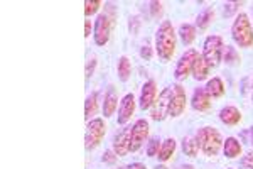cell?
Segmentation results:
<instances>
[{"label": "cell", "instance_id": "1", "mask_svg": "<svg viewBox=\"0 0 253 169\" xmlns=\"http://www.w3.org/2000/svg\"><path fill=\"white\" fill-rule=\"evenodd\" d=\"M156 51L162 61H169L175 53V31L169 20H164L156 32Z\"/></svg>", "mask_w": 253, "mask_h": 169}, {"label": "cell", "instance_id": "2", "mask_svg": "<svg viewBox=\"0 0 253 169\" xmlns=\"http://www.w3.org/2000/svg\"><path fill=\"white\" fill-rule=\"evenodd\" d=\"M196 141H198L199 149L203 151V154L208 158H214L219 154L223 146L221 134L214 129V127H203L196 134Z\"/></svg>", "mask_w": 253, "mask_h": 169}, {"label": "cell", "instance_id": "3", "mask_svg": "<svg viewBox=\"0 0 253 169\" xmlns=\"http://www.w3.org/2000/svg\"><path fill=\"white\" fill-rule=\"evenodd\" d=\"M113 20H115V7L112 3L107 5V10L100 14L95 20V43L98 46H105L110 41L113 29Z\"/></svg>", "mask_w": 253, "mask_h": 169}, {"label": "cell", "instance_id": "4", "mask_svg": "<svg viewBox=\"0 0 253 169\" xmlns=\"http://www.w3.org/2000/svg\"><path fill=\"white\" fill-rule=\"evenodd\" d=\"M231 34H233L235 43L240 48H252L253 46V29L250 24L248 15L242 12L236 15L233 27H231Z\"/></svg>", "mask_w": 253, "mask_h": 169}, {"label": "cell", "instance_id": "5", "mask_svg": "<svg viewBox=\"0 0 253 169\" xmlns=\"http://www.w3.org/2000/svg\"><path fill=\"white\" fill-rule=\"evenodd\" d=\"M224 44L219 36H210L205 41V48H203V57L208 63L210 68H216L223 59Z\"/></svg>", "mask_w": 253, "mask_h": 169}, {"label": "cell", "instance_id": "6", "mask_svg": "<svg viewBox=\"0 0 253 169\" xmlns=\"http://www.w3.org/2000/svg\"><path fill=\"white\" fill-rule=\"evenodd\" d=\"M105 134H107V125H105L103 118H93V120H89L86 125V134H84V147L88 151L95 149L103 141Z\"/></svg>", "mask_w": 253, "mask_h": 169}, {"label": "cell", "instance_id": "7", "mask_svg": "<svg viewBox=\"0 0 253 169\" xmlns=\"http://www.w3.org/2000/svg\"><path fill=\"white\" fill-rule=\"evenodd\" d=\"M147 135H149V122L140 118L133 123V127L130 129V137H128V152H137L142 147V144L145 142Z\"/></svg>", "mask_w": 253, "mask_h": 169}, {"label": "cell", "instance_id": "8", "mask_svg": "<svg viewBox=\"0 0 253 169\" xmlns=\"http://www.w3.org/2000/svg\"><path fill=\"white\" fill-rule=\"evenodd\" d=\"M170 100H172V88H166L164 92L159 95V98L154 102L152 105V118L156 122H161L169 115V110H170Z\"/></svg>", "mask_w": 253, "mask_h": 169}, {"label": "cell", "instance_id": "9", "mask_svg": "<svg viewBox=\"0 0 253 169\" xmlns=\"http://www.w3.org/2000/svg\"><path fill=\"white\" fill-rule=\"evenodd\" d=\"M198 55L199 53L196 51V49H189V51H186L184 55L181 56V59L177 61V66H175V73H174L175 80L182 81L193 73V64Z\"/></svg>", "mask_w": 253, "mask_h": 169}, {"label": "cell", "instance_id": "10", "mask_svg": "<svg viewBox=\"0 0 253 169\" xmlns=\"http://www.w3.org/2000/svg\"><path fill=\"white\" fill-rule=\"evenodd\" d=\"M186 92L181 85H174L172 86V100H170V110L169 115L170 117H179V115L184 113L186 110Z\"/></svg>", "mask_w": 253, "mask_h": 169}, {"label": "cell", "instance_id": "11", "mask_svg": "<svg viewBox=\"0 0 253 169\" xmlns=\"http://www.w3.org/2000/svg\"><path fill=\"white\" fill-rule=\"evenodd\" d=\"M133 112H135V97L132 93H128L125 95L124 100L120 102V107H118V123L125 125L132 118Z\"/></svg>", "mask_w": 253, "mask_h": 169}, {"label": "cell", "instance_id": "12", "mask_svg": "<svg viewBox=\"0 0 253 169\" xmlns=\"http://www.w3.org/2000/svg\"><path fill=\"white\" fill-rule=\"evenodd\" d=\"M157 85L154 80H149L147 83L142 86V93H140V109L142 110H149L152 109L154 102L157 100Z\"/></svg>", "mask_w": 253, "mask_h": 169}, {"label": "cell", "instance_id": "13", "mask_svg": "<svg viewBox=\"0 0 253 169\" xmlns=\"http://www.w3.org/2000/svg\"><path fill=\"white\" fill-rule=\"evenodd\" d=\"M191 105L196 112H206L211 107V97L210 93L206 92V88H196L193 93V100H191Z\"/></svg>", "mask_w": 253, "mask_h": 169}, {"label": "cell", "instance_id": "14", "mask_svg": "<svg viewBox=\"0 0 253 169\" xmlns=\"http://www.w3.org/2000/svg\"><path fill=\"white\" fill-rule=\"evenodd\" d=\"M128 137H130V129H124L113 139V152H115L118 158H125L128 154Z\"/></svg>", "mask_w": 253, "mask_h": 169}, {"label": "cell", "instance_id": "15", "mask_svg": "<svg viewBox=\"0 0 253 169\" xmlns=\"http://www.w3.org/2000/svg\"><path fill=\"white\" fill-rule=\"evenodd\" d=\"M219 118H221V122L226 123V125H236V123H240V120H242V112H240L236 107L228 105L219 112Z\"/></svg>", "mask_w": 253, "mask_h": 169}, {"label": "cell", "instance_id": "16", "mask_svg": "<svg viewBox=\"0 0 253 169\" xmlns=\"http://www.w3.org/2000/svg\"><path fill=\"white\" fill-rule=\"evenodd\" d=\"M118 107V97L115 93V88L113 86H110V90L107 92V95H105V102H103V115L105 118L112 117L113 113H115Z\"/></svg>", "mask_w": 253, "mask_h": 169}, {"label": "cell", "instance_id": "17", "mask_svg": "<svg viewBox=\"0 0 253 169\" xmlns=\"http://www.w3.org/2000/svg\"><path fill=\"white\" fill-rule=\"evenodd\" d=\"M191 75L194 76V80H198V81H203V80H206L208 75H210V66H208V63L205 61V57L203 56H199L194 59V64H193V73Z\"/></svg>", "mask_w": 253, "mask_h": 169}, {"label": "cell", "instance_id": "18", "mask_svg": "<svg viewBox=\"0 0 253 169\" xmlns=\"http://www.w3.org/2000/svg\"><path fill=\"white\" fill-rule=\"evenodd\" d=\"M242 144L238 142V139L235 137H228L226 141L223 142V152L228 159H235L238 156H242Z\"/></svg>", "mask_w": 253, "mask_h": 169}, {"label": "cell", "instance_id": "19", "mask_svg": "<svg viewBox=\"0 0 253 169\" xmlns=\"http://www.w3.org/2000/svg\"><path fill=\"white\" fill-rule=\"evenodd\" d=\"M174 151H175V141L174 139H166V141L161 144V149H159V154H157L159 161H162V163L169 161L174 156Z\"/></svg>", "mask_w": 253, "mask_h": 169}, {"label": "cell", "instance_id": "20", "mask_svg": "<svg viewBox=\"0 0 253 169\" xmlns=\"http://www.w3.org/2000/svg\"><path fill=\"white\" fill-rule=\"evenodd\" d=\"M179 36H181L182 44L189 46L196 39V27L191 26V24H181V27H179Z\"/></svg>", "mask_w": 253, "mask_h": 169}, {"label": "cell", "instance_id": "21", "mask_svg": "<svg viewBox=\"0 0 253 169\" xmlns=\"http://www.w3.org/2000/svg\"><path fill=\"white\" fill-rule=\"evenodd\" d=\"M117 71H118V78H120L122 81H126L130 78V75H132V63H130V59L126 56H122L120 59H118Z\"/></svg>", "mask_w": 253, "mask_h": 169}, {"label": "cell", "instance_id": "22", "mask_svg": "<svg viewBox=\"0 0 253 169\" xmlns=\"http://www.w3.org/2000/svg\"><path fill=\"white\" fill-rule=\"evenodd\" d=\"M206 92L210 93L211 98H219L224 95V85L219 78H213V80L208 81L206 85Z\"/></svg>", "mask_w": 253, "mask_h": 169}, {"label": "cell", "instance_id": "23", "mask_svg": "<svg viewBox=\"0 0 253 169\" xmlns=\"http://www.w3.org/2000/svg\"><path fill=\"white\" fill-rule=\"evenodd\" d=\"M213 19H214V9L213 7H208V9H205L201 14L198 15V19H196V26H198L199 29H206L211 22H213Z\"/></svg>", "mask_w": 253, "mask_h": 169}, {"label": "cell", "instance_id": "24", "mask_svg": "<svg viewBox=\"0 0 253 169\" xmlns=\"http://www.w3.org/2000/svg\"><path fill=\"white\" fill-rule=\"evenodd\" d=\"M182 151H184V154L189 156V158H196L199 152L198 141L193 137H184V141H182Z\"/></svg>", "mask_w": 253, "mask_h": 169}, {"label": "cell", "instance_id": "25", "mask_svg": "<svg viewBox=\"0 0 253 169\" xmlns=\"http://www.w3.org/2000/svg\"><path fill=\"white\" fill-rule=\"evenodd\" d=\"M96 110H98V95L91 93L86 98V104H84V117H86L88 120H89V118H91L93 115L96 113Z\"/></svg>", "mask_w": 253, "mask_h": 169}, {"label": "cell", "instance_id": "26", "mask_svg": "<svg viewBox=\"0 0 253 169\" xmlns=\"http://www.w3.org/2000/svg\"><path fill=\"white\" fill-rule=\"evenodd\" d=\"M223 55H224L223 56L224 63H226L228 66H235V64L240 63V55L236 53V49L233 46H226V48H224Z\"/></svg>", "mask_w": 253, "mask_h": 169}, {"label": "cell", "instance_id": "27", "mask_svg": "<svg viewBox=\"0 0 253 169\" xmlns=\"http://www.w3.org/2000/svg\"><path fill=\"white\" fill-rule=\"evenodd\" d=\"M101 7V2L100 0H86L84 2V14H86V17H89V15H93V14H96V10Z\"/></svg>", "mask_w": 253, "mask_h": 169}, {"label": "cell", "instance_id": "28", "mask_svg": "<svg viewBox=\"0 0 253 169\" xmlns=\"http://www.w3.org/2000/svg\"><path fill=\"white\" fill-rule=\"evenodd\" d=\"M159 149H161L159 139H152V141L149 142V147H147V156H149V158H156L159 154Z\"/></svg>", "mask_w": 253, "mask_h": 169}, {"label": "cell", "instance_id": "29", "mask_svg": "<svg viewBox=\"0 0 253 169\" xmlns=\"http://www.w3.org/2000/svg\"><path fill=\"white\" fill-rule=\"evenodd\" d=\"M162 7H164V5H162V2H157V0H156V2H150V12H152V17H161V15H162Z\"/></svg>", "mask_w": 253, "mask_h": 169}, {"label": "cell", "instance_id": "30", "mask_svg": "<svg viewBox=\"0 0 253 169\" xmlns=\"http://www.w3.org/2000/svg\"><path fill=\"white\" fill-rule=\"evenodd\" d=\"M242 5V2H230V3H226V5H224V17H230L231 14H233V12L238 9V7Z\"/></svg>", "mask_w": 253, "mask_h": 169}, {"label": "cell", "instance_id": "31", "mask_svg": "<svg viewBox=\"0 0 253 169\" xmlns=\"http://www.w3.org/2000/svg\"><path fill=\"white\" fill-rule=\"evenodd\" d=\"M242 166H243L245 169H253V151H252V152H248L247 156H243Z\"/></svg>", "mask_w": 253, "mask_h": 169}, {"label": "cell", "instance_id": "32", "mask_svg": "<svg viewBox=\"0 0 253 169\" xmlns=\"http://www.w3.org/2000/svg\"><path fill=\"white\" fill-rule=\"evenodd\" d=\"M117 158H118V156H117L113 151H107V152H105V154H103V158H101V159H103V163L113 164V163H115V161H117Z\"/></svg>", "mask_w": 253, "mask_h": 169}, {"label": "cell", "instance_id": "33", "mask_svg": "<svg viewBox=\"0 0 253 169\" xmlns=\"http://www.w3.org/2000/svg\"><path fill=\"white\" fill-rule=\"evenodd\" d=\"M95 66H96V57H89L88 64H86V78H89L95 71Z\"/></svg>", "mask_w": 253, "mask_h": 169}, {"label": "cell", "instance_id": "34", "mask_svg": "<svg viewBox=\"0 0 253 169\" xmlns=\"http://www.w3.org/2000/svg\"><path fill=\"white\" fill-rule=\"evenodd\" d=\"M140 56L144 57L145 61H149L150 57H152V49H150L149 44H145V46H142V49H140Z\"/></svg>", "mask_w": 253, "mask_h": 169}, {"label": "cell", "instance_id": "35", "mask_svg": "<svg viewBox=\"0 0 253 169\" xmlns=\"http://www.w3.org/2000/svg\"><path fill=\"white\" fill-rule=\"evenodd\" d=\"M89 34H91V20H86L84 22V38H89Z\"/></svg>", "mask_w": 253, "mask_h": 169}, {"label": "cell", "instance_id": "36", "mask_svg": "<svg viewBox=\"0 0 253 169\" xmlns=\"http://www.w3.org/2000/svg\"><path fill=\"white\" fill-rule=\"evenodd\" d=\"M126 169H147V168L142 163H133V164H130V166L126 168Z\"/></svg>", "mask_w": 253, "mask_h": 169}, {"label": "cell", "instance_id": "37", "mask_svg": "<svg viewBox=\"0 0 253 169\" xmlns=\"http://www.w3.org/2000/svg\"><path fill=\"white\" fill-rule=\"evenodd\" d=\"M179 169H194L191 164H186V166H182V168H179Z\"/></svg>", "mask_w": 253, "mask_h": 169}, {"label": "cell", "instance_id": "38", "mask_svg": "<svg viewBox=\"0 0 253 169\" xmlns=\"http://www.w3.org/2000/svg\"><path fill=\"white\" fill-rule=\"evenodd\" d=\"M252 100H253V85H252Z\"/></svg>", "mask_w": 253, "mask_h": 169}, {"label": "cell", "instance_id": "39", "mask_svg": "<svg viewBox=\"0 0 253 169\" xmlns=\"http://www.w3.org/2000/svg\"><path fill=\"white\" fill-rule=\"evenodd\" d=\"M252 144H253V129H252Z\"/></svg>", "mask_w": 253, "mask_h": 169}, {"label": "cell", "instance_id": "40", "mask_svg": "<svg viewBox=\"0 0 253 169\" xmlns=\"http://www.w3.org/2000/svg\"><path fill=\"white\" fill-rule=\"evenodd\" d=\"M118 169H125V168H118Z\"/></svg>", "mask_w": 253, "mask_h": 169}]
</instances>
